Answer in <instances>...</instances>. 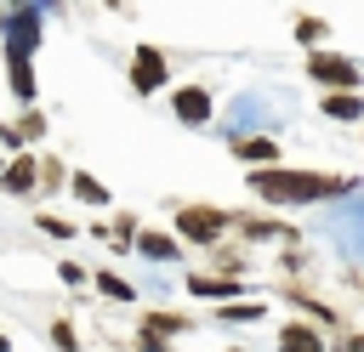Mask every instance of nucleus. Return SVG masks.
<instances>
[{"mask_svg": "<svg viewBox=\"0 0 364 352\" xmlns=\"http://www.w3.org/2000/svg\"><path fill=\"white\" fill-rule=\"evenodd\" d=\"M347 176H324V170H290V165H256L250 170V193L267 204H307L324 193H347Z\"/></svg>", "mask_w": 364, "mask_h": 352, "instance_id": "nucleus-1", "label": "nucleus"}, {"mask_svg": "<svg viewBox=\"0 0 364 352\" xmlns=\"http://www.w3.org/2000/svg\"><path fill=\"white\" fill-rule=\"evenodd\" d=\"M228 227H233V216L216 210V204H182V210H176V233L193 238V244H216Z\"/></svg>", "mask_w": 364, "mask_h": 352, "instance_id": "nucleus-2", "label": "nucleus"}, {"mask_svg": "<svg viewBox=\"0 0 364 352\" xmlns=\"http://www.w3.org/2000/svg\"><path fill=\"white\" fill-rule=\"evenodd\" d=\"M307 74H313L324 91H353V85H364V74L353 68V57H336V51H313V57H307Z\"/></svg>", "mask_w": 364, "mask_h": 352, "instance_id": "nucleus-3", "label": "nucleus"}, {"mask_svg": "<svg viewBox=\"0 0 364 352\" xmlns=\"http://www.w3.org/2000/svg\"><path fill=\"white\" fill-rule=\"evenodd\" d=\"M131 85L148 97V91H159L165 85V51H154V45H136L131 51Z\"/></svg>", "mask_w": 364, "mask_h": 352, "instance_id": "nucleus-4", "label": "nucleus"}, {"mask_svg": "<svg viewBox=\"0 0 364 352\" xmlns=\"http://www.w3.org/2000/svg\"><path fill=\"white\" fill-rule=\"evenodd\" d=\"M210 91L205 85H176V97H171V114L182 119V125H210Z\"/></svg>", "mask_w": 364, "mask_h": 352, "instance_id": "nucleus-5", "label": "nucleus"}, {"mask_svg": "<svg viewBox=\"0 0 364 352\" xmlns=\"http://www.w3.org/2000/svg\"><path fill=\"white\" fill-rule=\"evenodd\" d=\"M40 11H17L11 23H6V57H28L34 45H40Z\"/></svg>", "mask_w": 364, "mask_h": 352, "instance_id": "nucleus-6", "label": "nucleus"}, {"mask_svg": "<svg viewBox=\"0 0 364 352\" xmlns=\"http://www.w3.org/2000/svg\"><path fill=\"white\" fill-rule=\"evenodd\" d=\"M0 187L6 193H34L40 187V159H28V153H17V159H6V170H0Z\"/></svg>", "mask_w": 364, "mask_h": 352, "instance_id": "nucleus-7", "label": "nucleus"}, {"mask_svg": "<svg viewBox=\"0 0 364 352\" xmlns=\"http://www.w3.org/2000/svg\"><path fill=\"white\" fill-rule=\"evenodd\" d=\"M279 352H330V346H324V335H318L313 324H301V318H296V324H284V329H279Z\"/></svg>", "mask_w": 364, "mask_h": 352, "instance_id": "nucleus-8", "label": "nucleus"}, {"mask_svg": "<svg viewBox=\"0 0 364 352\" xmlns=\"http://www.w3.org/2000/svg\"><path fill=\"white\" fill-rule=\"evenodd\" d=\"M131 244H136V255H148V261H176V255H182V244H176L171 233H148V227H136Z\"/></svg>", "mask_w": 364, "mask_h": 352, "instance_id": "nucleus-9", "label": "nucleus"}, {"mask_svg": "<svg viewBox=\"0 0 364 352\" xmlns=\"http://www.w3.org/2000/svg\"><path fill=\"white\" fill-rule=\"evenodd\" d=\"M250 238H296V227L290 221H279V216H233Z\"/></svg>", "mask_w": 364, "mask_h": 352, "instance_id": "nucleus-10", "label": "nucleus"}, {"mask_svg": "<svg viewBox=\"0 0 364 352\" xmlns=\"http://www.w3.org/2000/svg\"><path fill=\"white\" fill-rule=\"evenodd\" d=\"M267 307L262 301H216V324H262Z\"/></svg>", "mask_w": 364, "mask_h": 352, "instance_id": "nucleus-11", "label": "nucleus"}, {"mask_svg": "<svg viewBox=\"0 0 364 352\" xmlns=\"http://www.w3.org/2000/svg\"><path fill=\"white\" fill-rule=\"evenodd\" d=\"M142 329H154V335L171 341V335H188L193 318H188V312H142Z\"/></svg>", "mask_w": 364, "mask_h": 352, "instance_id": "nucleus-12", "label": "nucleus"}, {"mask_svg": "<svg viewBox=\"0 0 364 352\" xmlns=\"http://www.w3.org/2000/svg\"><path fill=\"white\" fill-rule=\"evenodd\" d=\"M324 114H330V119H364V97H353V91H330V97H324Z\"/></svg>", "mask_w": 364, "mask_h": 352, "instance_id": "nucleus-13", "label": "nucleus"}, {"mask_svg": "<svg viewBox=\"0 0 364 352\" xmlns=\"http://www.w3.org/2000/svg\"><path fill=\"white\" fill-rule=\"evenodd\" d=\"M233 153H239V159H267V165H279V142H273V136H239Z\"/></svg>", "mask_w": 364, "mask_h": 352, "instance_id": "nucleus-14", "label": "nucleus"}, {"mask_svg": "<svg viewBox=\"0 0 364 352\" xmlns=\"http://www.w3.org/2000/svg\"><path fill=\"white\" fill-rule=\"evenodd\" d=\"M188 290H193V295H222V301H233V295H239V284H233V278H210V273H193V278H188Z\"/></svg>", "mask_w": 364, "mask_h": 352, "instance_id": "nucleus-15", "label": "nucleus"}, {"mask_svg": "<svg viewBox=\"0 0 364 352\" xmlns=\"http://www.w3.org/2000/svg\"><path fill=\"white\" fill-rule=\"evenodd\" d=\"M11 97L34 102V68H28V57H11Z\"/></svg>", "mask_w": 364, "mask_h": 352, "instance_id": "nucleus-16", "label": "nucleus"}, {"mask_svg": "<svg viewBox=\"0 0 364 352\" xmlns=\"http://www.w3.org/2000/svg\"><path fill=\"white\" fill-rule=\"evenodd\" d=\"M68 187H74V199H85V204H108V187H102L97 176H85V170L68 176Z\"/></svg>", "mask_w": 364, "mask_h": 352, "instance_id": "nucleus-17", "label": "nucleus"}, {"mask_svg": "<svg viewBox=\"0 0 364 352\" xmlns=\"http://www.w3.org/2000/svg\"><path fill=\"white\" fill-rule=\"evenodd\" d=\"M324 34H330V23H324V17H301V23H296V40H301L307 51H318V45H324Z\"/></svg>", "mask_w": 364, "mask_h": 352, "instance_id": "nucleus-18", "label": "nucleus"}, {"mask_svg": "<svg viewBox=\"0 0 364 352\" xmlns=\"http://www.w3.org/2000/svg\"><path fill=\"white\" fill-rule=\"evenodd\" d=\"M91 284H97V290H102V295H108V301H136V290H131V284H125V278H119V273H97V278H91Z\"/></svg>", "mask_w": 364, "mask_h": 352, "instance_id": "nucleus-19", "label": "nucleus"}, {"mask_svg": "<svg viewBox=\"0 0 364 352\" xmlns=\"http://www.w3.org/2000/svg\"><path fill=\"white\" fill-rule=\"evenodd\" d=\"M51 346H57V352H80V335H74V324H68V318H57V324H51Z\"/></svg>", "mask_w": 364, "mask_h": 352, "instance_id": "nucleus-20", "label": "nucleus"}, {"mask_svg": "<svg viewBox=\"0 0 364 352\" xmlns=\"http://www.w3.org/2000/svg\"><path fill=\"white\" fill-rule=\"evenodd\" d=\"M34 227H40V233H51V238H74V221H63V216H46V210L34 216Z\"/></svg>", "mask_w": 364, "mask_h": 352, "instance_id": "nucleus-21", "label": "nucleus"}, {"mask_svg": "<svg viewBox=\"0 0 364 352\" xmlns=\"http://www.w3.org/2000/svg\"><path fill=\"white\" fill-rule=\"evenodd\" d=\"M136 352H176L165 335H154V329H136Z\"/></svg>", "mask_w": 364, "mask_h": 352, "instance_id": "nucleus-22", "label": "nucleus"}, {"mask_svg": "<svg viewBox=\"0 0 364 352\" xmlns=\"http://www.w3.org/2000/svg\"><path fill=\"white\" fill-rule=\"evenodd\" d=\"M57 182H63V165H57V159H40V187H46V193H51V187H57Z\"/></svg>", "mask_w": 364, "mask_h": 352, "instance_id": "nucleus-23", "label": "nucleus"}, {"mask_svg": "<svg viewBox=\"0 0 364 352\" xmlns=\"http://www.w3.org/2000/svg\"><path fill=\"white\" fill-rule=\"evenodd\" d=\"M40 131H46V119H40V114H23V125H17V136H40Z\"/></svg>", "mask_w": 364, "mask_h": 352, "instance_id": "nucleus-24", "label": "nucleus"}, {"mask_svg": "<svg viewBox=\"0 0 364 352\" xmlns=\"http://www.w3.org/2000/svg\"><path fill=\"white\" fill-rule=\"evenodd\" d=\"M57 273H63V284H85V267H80V261H63Z\"/></svg>", "mask_w": 364, "mask_h": 352, "instance_id": "nucleus-25", "label": "nucleus"}, {"mask_svg": "<svg viewBox=\"0 0 364 352\" xmlns=\"http://www.w3.org/2000/svg\"><path fill=\"white\" fill-rule=\"evenodd\" d=\"M0 148H23V136H17V125H0Z\"/></svg>", "mask_w": 364, "mask_h": 352, "instance_id": "nucleus-26", "label": "nucleus"}, {"mask_svg": "<svg viewBox=\"0 0 364 352\" xmlns=\"http://www.w3.org/2000/svg\"><path fill=\"white\" fill-rule=\"evenodd\" d=\"M0 352H11V335H6V329H0Z\"/></svg>", "mask_w": 364, "mask_h": 352, "instance_id": "nucleus-27", "label": "nucleus"}, {"mask_svg": "<svg viewBox=\"0 0 364 352\" xmlns=\"http://www.w3.org/2000/svg\"><path fill=\"white\" fill-rule=\"evenodd\" d=\"M228 352H245V346H228Z\"/></svg>", "mask_w": 364, "mask_h": 352, "instance_id": "nucleus-28", "label": "nucleus"}, {"mask_svg": "<svg viewBox=\"0 0 364 352\" xmlns=\"http://www.w3.org/2000/svg\"><path fill=\"white\" fill-rule=\"evenodd\" d=\"M0 170H6V159H0Z\"/></svg>", "mask_w": 364, "mask_h": 352, "instance_id": "nucleus-29", "label": "nucleus"}, {"mask_svg": "<svg viewBox=\"0 0 364 352\" xmlns=\"http://www.w3.org/2000/svg\"><path fill=\"white\" fill-rule=\"evenodd\" d=\"M0 28H6V23H0Z\"/></svg>", "mask_w": 364, "mask_h": 352, "instance_id": "nucleus-30", "label": "nucleus"}, {"mask_svg": "<svg viewBox=\"0 0 364 352\" xmlns=\"http://www.w3.org/2000/svg\"><path fill=\"white\" fill-rule=\"evenodd\" d=\"M358 284H364V278H358Z\"/></svg>", "mask_w": 364, "mask_h": 352, "instance_id": "nucleus-31", "label": "nucleus"}]
</instances>
